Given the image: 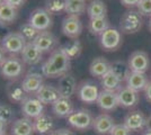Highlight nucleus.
<instances>
[{"instance_id": "obj_1", "label": "nucleus", "mask_w": 151, "mask_h": 135, "mask_svg": "<svg viewBox=\"0 0 151 135\" xmlns=\"http://www.w3.org/2000/svg\"><path fill=\"white\" fill-rule=\"evenodd\" d=\"M70 60L61 47L51 52L50 56L41 68L42 74L46 78L62 77L68 73L70 69Z\"/></svg>"}, {"instance_id": "obj_2", "label": "nucleus", "mask_w": 151, "mask_h": 135, "mask_svg": "<svg viewBox=\"0 0 151 135\" xmlns=\"http://www.w3.org/2000/svg\"><path fill=\"white\" fill-rule=\"evenodd\" d=\"M143 25V17L138 10L130 9L123 14L120 19V31L123 34H135Z\"/></svg>"}, {"instance_id": "obj_3", "label": "nucleus", "mask_w": 151, "mask_h": 135, "mask_svg": "<svg viewBox=\"0 0 151 135\" xmlns=\"http://www.w3.org/2000/svg\"><path fill=\"white\" fill-rule=\"evenodd\" d=\"M24 72V62L22 59H18L15 55L6 58L0 64V73L5 79L14 80L20 77Z\"/></svg>"}, {"instance_id": "obj_4", "label": "nucleus", "mask_w": 151, "mask_h": 135, "mask_svg": "<svg viewBox=\"0 0 151 135\" xmlns=\"http://www.w3.org/2000/svg\"><path fill=\"white\" fill-rule=\"evenodd\" d=\"M26 44L27 42L19 32L8 33L1 39V47L4 49L5 53H9L15 56L23 52Z\"/></svg>"}, {"instance_id": "obj_5", "label": "nucleus", "mask_w": 151, "mask_h": 135, "mask_svg": "<svg viewBox=\"0 0 151 135\" xmlns=\"http://www.w3.org/2000/svg\"><path fill=\"white\" fill-rule=\"evenodd\" d=\"M94 117L91 113L87 109H78L73 110L67 118V122L71 127L79 131H85L93 127Z\"/></svg>"}, {"instance_id": "obj_6", "label": "nucleus", "mask_w": 151, "mask_h": 135, "mask_svg": "<svg viewBox=\"0 0 151 135\" xmlns=\"http://www.w3.org/2000/svg\"><path fill=\"white\" fill-rule=\"evenodd\" d=\"M99 43L105 51H116L122 45V33L115 27H109L101 35H99Z\"/></svg>"}, {"instance_id": "obj_7", "label": "nucleus", "mask_w": 151, "mask_h": 135, "mask_svg": "<svg viewBox=\"0 0 151 135\" xmlns=\"http://www.w3.org/2000/svg\"><path fill=\"white\" fill-rule=\"evenodd\" d=\"M28 23L38 32L49 31L52 26V17L45 8H36L29 15Z\"/></svg>"}, {"instance_id": "obj_8", "label": "nucleus", "mask_w": 151, "mask_h": 135, "mask_svg": "<svg viewBox=\"0 0 151 135\" xmlns=\"http://www.w3.org/2000/svg\"><path fill=\"white\" fill-rule=\"evenodd\" d=\"M61 31L63 35L69 39H78L82 32V23L79 16L68 15L67 17H64L61 24Z\"/></svg>"}, {"instance_id": "obj_9", "label": "nucleus", "mask_w": 151, "mask_h": 135, "mask_svg": "<svg viewBox=\"0 0 151 135\" xmlns=\"http://www.w3.org/2000/svg\"><path fill=\"white\" fill-rule=\"evenodd\" d=\"M22 113L24 117L29 119H36L37 117L44 114V105L36 97H27L22 103Z\"/></svg>"}, {"instance_id": "obj_10", "label": "nucleus", "mask_w": 151, "mask_h": 135, "mask_svg": "<svg viewBox=\"0 0 151 135\" xmlns=\"http://www.w3.org/2000/svg\"><path fill=\"white\" fill-rule=\"evenodd\" d=\"M99 92L101 91L98 89V87L90 81H83L80 84H78L77 95H78V98L85 104L97 103Z\"/></svg>"}, {"instance_id": "obj_11", "label": "nucleus", "mask_w": 151, "mask_h": 135, "mask_svg": "<svg viewBox=\"0 0 151 135\" xmlns=\"http://www.w3.org/2000/svg\"><path fill=\"white\" fill-rule=\"evenodd\" d=\"M127 63L131 72L145 73L150 68V59L145 52L135 51L130 55Z\"/></svg>"}, {"instance_id": "obj_12", "label": "nucleus", "mask_w": 151, "mask_h": 135, "mask_svg": "<svg viewBox=\"0 0 151 135\" xmlns=\"http://www.w3.org/2000/svg\"><path fill=\"white\" fill-rule=\"evenodd\" d=\"M35 46H37L42 52H53L55 49H58V41L57 36L53 33L49 31H43V32H38L37 36L34 39L32 42Z\"/></svg>"}, {"instance_id": "obj_13", "label": "nucleus", "mask_w": 151, "mask_h": 135, "mask_svg": "<svg viewBox=\"0 0 151 135\" xmlns=\"http://www.w3.org/2000/svg\"><path fill=\"white\" fill-rule=\"evenodd\" d=\"M43 77L44 76L42 73L37 72H29L26 74L20 84L27 95H36V92L44 84Z\"/></svg>"}, {"instance_id": "obj_14", "label": "nucleus", "mask_w": 151, "mask_h": 135, "mask_svg": "<svg viewBox=\"0 0 151 135\" xmlns=\"http://www.w3.org/2000/svg\"><path fill=\"white\" fill-rule=\"evenodd\" d=\"M96 104L98 105V107L101 109L105 110V111L115 110L120 106L117 92L103 89L99 92V96H98V99H97V103Z\"/></svg>"}, {"instance_id": "obj_15", "label": "nucleus", "mask_w": 151, "mask_h": 135, "mask_svg": "<svg viewBox=\"0 0 151 135\" xmlns=\"http://www.w3.org/2000/svg\"><path fill=\"white\" fill-rule=\"evenodd\" d=\"M77 89H78V84H77L76 78L72 74L67 73L59 79L58 90H59L61 97L71 99V97L77 92Z\"/></svg>"}, {"instance_id": "obj_16", "label": "nucleus", "mask_w": 151, "mask_h": 135, "mask_svg": "<svg viewBox=\"0 0 151 135\" xmlns=\"http://www.w3.org/2000/svg\"><path fill=\"white\" fill-rule=\"evenodd\" d=\"M127 129L131 132L135 131H141L147 126L148 124V118L145 116V114L140 110H133L131 113H129L124 118V123Z\"/></svg>"}, {"instance_id": "obj_17", "label": "nucleus", "mask_w": 151, "mask_h": 135, "mask_svg": "<svg viewBox=\"0 0 151 135\" xmlns=\"http://www.w3.org/2000/svg\"><path fill=\"white\" fill-rule=\"evenodd\" d=\"M20 55H22V61L24 62V64L37 65L42 61L43 52L31 42V43H27L25 45V47H24L23 52L20 53Z\"/></svg>"}, {"instance_id": "obj_18", "label": "nucleus", "mask_w": 151, "mask_h": 135, "mask_svg": "<svg viewBox=\"0 0 151 135\" xmlns=\"http://www.w3.org/2000/svg\"><path fill=\"white\" fill-rule=\"evenodd\" d=\"M117 97H119V103L120 106L124 108H132L137 106L140 100V95L138 91L131 89L129 87H122L117 91Z\"/></svg>"}, {"instance_id": "obj_19", "label": "nucleus", "mask_w": 151, "mask_h": 135, "mask_svg": "<svg viewBox=\"0 0 151 135\" xmlns=\"http://www.w3.org/2000/svg\"><path fill=\"white\" fill-rule=\"evenodd\" d=\"M35 97L43 105H51V106L55 103L59 98H61L58 87H54L53 84H43L42 88L36 92Z\"/></svg>"}, {"instance_id": "obj_20", "label": "nucleus", "mask_w": 151, "mask_h": 135, "mask_svg": "<svg viewBox=\"0 0 151 135\" xmlns=\"http://www.w3.org/2000/svg\"><path fill=\"white\" fill-rule=\"evenodd\" d=\"M114 125H115V123H114L112 116L108 114H101V115L95 117L93 129L97 134L105 135L111 133Z\"/></svg>"}, {"instance_id": "obj_21", "label": "nucleus", "mask_w": 151, "mask_h": 135, "mask_svg": "<svg viewBox=\"0 0 151 135\" xmlns=\"http://www.w3.org/2000/svg\"><path fill=\"white\" fill-rule=\"evenodd\" d=\"M35 133L40 135H50L54 131V119L49 114H43L34 119Z\"/></svg>"}, {"instance_id": "obj_22", "label": "nucleus", "mask_w": 151, "mask_h": 135, "mask_svg": "<svg viewBox=\"0 0 151 135\" xmlns=\"http://www.w3.org/2000/svg\"><path fill=\"white\" fill-rule=\"evenodd\" d=\"M35 133L34 122L27 118L22 117L14 121L12 125V135H33Z\"/></svg>"}, {"instance_id": "obj_23", "label": "nucleus", "mask_w": 151, "mask_h": 135, "mask_svg": "<svg viewBox=\"0 0 151 135\" xmlns=\"http://www.w3.org/2000/svg\"><path fill=\"white\" fill-rule=\"evenodd\" d=\"M73 111V103L70 98L61 97L52 105V113L59 118H68Z\"/></svg>"}, {"instance_id": "obj_24", "label": "nucleus", "mask_w": 151, "mask_h": 135, "mask_svg": "<svg viewBox=\"0 0 151 135\" xmlns=\"http://www.w3.org/2000/svg\"><path fill=\"white\" fill-rule=\"evenodd\" d=\"M111 71V62L103 56L94 59L89 65V72L95 78H103Z\"/></svg>"}, {"instance_id": "obj_25", "label": "nucleus", "mask_w": 151, "mask_h": 135, "mask_svg": "<svg viewBox=\"0 0 151 135\" xmlns=\"http://www.w3.org/2000/svg\"><path fill=\"white\" fill-rule=\"evenodd\" d=\"M126 87L135 90V91H145L147 86L149 84V78L145 73H140V72H131L130 76L127 78Z\"/></svg>"}, {"instance_id": "obj_26", "label": "nucleus", "mask_w": 151, "mask_h": 135, "mask_svg": "<svg viewBox=\"0 0 151 135\" xmlns=\"http://www.w3.org/2000/svg\"><path fill=\"white\" fill-rule=\"evenodd\" d=\"M87 14H88L89 19L106 17L107 7L105 2L101 0H91L87 6Z\"/></svg>"}, {"instance_id": "obj_27", "label": "nucleus", "mask_w": 151, "mask_h": 135, "mask_svg": "<svg viewBox=\"0 0 151 135\" xmlns=\"http://www.w3.org/2000/svg\"><path fill=\"white\" fill-rule=\"evenodd\" d=\"M7 95H8V98L10 99V101L17 104H22L28 97V95L25 92V90L23 89L22 84H14V82L8 84Z\"/></svg>"}, {"instance_id": "obj_28", "label": "nucleus", "mask_w": 151, "mask_h": 135, "mask_svg": "<svg viewBox=\"0 0 151 135\" xmlns=\"http://www.w3.org/2000/svg\"><path fill=\"white\" fill-rule=\"evenodd\" d=\"M101 84L104 90L117 92L122 88V81L114 74L112 71L107 72L103 78H101Z\"/></svg>"}, {"instance_id": "obj_29", "label": "nucleus", "mask_w": 151, "mask_h": 135, "mask_svg": "<svg viewBox=\"0 0 151 135\" xmlns=\"http://www.w3.org/2000/svg\"><path fill=\"white\" fill-rule=\"evenodd\" d=\"M16 19H17V9L4 2L0 6V25H9Z\"/></svg>"}, {"instance_id": "obj_30", "label": "nucleus", "mask_w": 151, "mask_h": 135, "mask_svg": "<svg viewBox=\"0 0 151 135\" xmlns=\"http://www.w3.org/2000/svg\"><path fill=\"white\" fill-rule=\"evenodd\" d=\"M111 71L120 79L122 82L126 81L129 76H130V73H131L129 63L122 61V60H116V61H114L113 63H111Z\"/></svg>"}, {"instance_id": "obj_31", "label": "nucleus", "mask_w": 151, "mask_h": 135, "mask_svg": "<svg viewBox=\"0 0 151 135\" xmlns=\"http://www.w3.org/2000/svg\"><path fill=\"white\" fill-rule=\"evenodd\" d=\"M87 6L86 0H65L64 11L68 15L80 16L87 10Z\"/></svg>"}, {"instance_id": "obj_32", "label": "nucleus", "mask_w": 151, "mask_h": 135, "mask_svg": "<svg viewBox=\"0 0 151 135\" xmlns=\"http://www.w3.org/2000/svg\"><path fill=\"white\" fill-rule=\"evenodd\" d=\"M61 49L63 50V52L65 53V55L70 59V60H75L77 59L82 51V45L80 43V41L78 39H75L72 41H70L68 43L61 46Z\"/></svg>"}, {"instance_id": "obj_33", "label": "nucleus", "mask_w": 151, "mask_h": 135, "mask_svg": "<svg viewBox=\"0 0 151 135\" xmlns=\"http://www.w3.org/2000/svg\"><path fill=\"white\" fill-rule=\"evenodd\" d=\"M109 27H111L109 26V21H108L106 17L90 19L88 23L89 32L91 33V34H94V35H101Z\"/></svg>"}, {"instance_id": "obj_34", "label": "nucleus", "mask_w": 151, "mask_h": 135, "mask_svg": "<svg viewBox=\"0 0 151 135\" xmlns=\"http://www.w3.org/2000/svg\"><path fill=\"white\" fill-rule=\"evenodd\" d=\"M65 0H45V9L51 15H57L64 11Z\"/></svg>"}, {"instance_id": "obj_35", "label": "nucleus", "mask_w": 151, "mask_h": 135, "mask_svg": "<svg viewBox=\"0 0 151 135\" xmlns=\"http://www.w3.org/2000/svg\"><path fill=\"white\" fill-rule=\"evenodd\" d=\"M19 33L22 34V36L25 39V41L27 43H31V42H33L34 39L37 36L38 31L35 29V28L27 21V23L23 24V25L19 27Z\"/></svg>"}, {"instance_id": "obj_36", "label": "nucleus", "mask_w": 151, "mask_h": 135, "mask_svg": "<svg viewBox=\"0 0 151 135\" xmlns=\"http://www.w3.org/2000/svg\"><path fill=\"white\" fill-rule=\"evenodd\" d=\"M14 117H15V113H14L13 108L9 105L0 104V119L8 125V124L13 123Z\"/></svg>"}, {"instance_id": "obj_37", "label": "nucleus", "mask_w": 151, "mask_h": 135, "mask_svg": "<svg viewBox=\"0 0 151 135\" xmlns=\"http://www.w3.org/2000/svg\"><path fill=\"white\" fill-rule=\"evenodd\" d=\"M137 8L142 16L151 17V0H140Z\"/></svg>"}, {"instance_id": "obj_38", "label": "nucleus", "mask_w": 151, "mask_h": 135, "mask_svg": "<svg viewBox=\"0 0 151 135\" xmlns=\"http://www.w3.org/2000/svg\"><path fill=\"white\" fill-rule=\"evenodd\" d=\"M131 131L124 124H115L111 131L109 135H130Z\"/></svg>"}, {"instance_id": "obj_39", "label": "nucleus", "mask_w": 151, "mask_h": 135, "mask_svg": "<svg viewBox=\"0 0 151 135\" xmlns=\"http://www.w3.org/2000/svg\"><path fill=\"white\" fill-rule=\"evenodd\" d=\"M25 1L26 0H4V2H5V4L14 7V8H16V9L23 6V5L25 4Z\"/></svg>"}, {"instance_id": "obj_40", "label": "nucleus", "mask_w": 151, "mask_h": 135, "mask_svg": "<svg viewBox=\"0 0 151 135\" xmlns=\"http://www.w3.org/2000/svg\"><path fill=\"white\" fill-rule=\"evenodd\" d=\"M50 135H75L72 131H70L68 129H54Z\"/></svg>"}, {"instance_id": "obj_41", "label": "nucleus", "mask_w": 151, "mask_h": 135, "mask_svg": "<svg viewBox=\"0 0 151 135\" xmlns=\"http://www.w3.org/2000/svg\"><path fill=\"white\" fill-rule=\"evenodd\" d=\"M121 4L123 6L127 7V8H133V7H137L140 2V0H120Z\"/></svg>"}, {"instance_id": "obj_42", "label": "nucleus", "mask_w": 151, "mask_h": 135, "mask_svg": "<svg viewBox=\"0 0 151 135\" xmlns=\"http://www.w3.org/2000/svg\"><path fill=\"white\" fill-rule=\"evenodd\" d=\"M145 96L147 98V100L151 103V81L149 82V84L147 86V88L145 89Z\"/></svg>"}, {"instance_id": "obj_43", "label": "nucleus", "mask_w": 151, "mask_h": 135, "mask_svg": "<svg viewBox=\"0 0 151 135\" xmlns=\"http://www.w3.org/2000/svg\"><path fill=\"white\" fill-rule=\"evenodd\" d=\"M6 129H7V124L0 119V134L6 133Z\"/></svg>"}, {"instance_id": "obj_44", "label": "nucleus", "mask_w": 151, "mask_h": 135, "mask_svg": "<svg viewBox=\"0 0 151 135\" xmlns=\"http://www.w3.org/2000/svg\"><path fill=\"white\" fill-rule=\"evenodd\" d=\"M5 51H4V49L0 46V64L4 62V60H5Z\"/></svg>"}, {"instance_id": "obj_45", "label": "nucleus", "mask_w": 151, "mask_h": 135, "mask_svg": "<svg viewBox=\"0 0 151 135\" xmlns=\"http://www.w3.org/2000/svg\"><path fill=\"white\" fill-rule=\"evenodd\" d=\"M147 127H148V129H151V115L149 116V118H148V124H147Z\"/></svg>"}, {"instance_id": "obj_46", "label": "nucleus", "mask_w": 151, "mask_h": 135, "mask_svg": "<svg viewBox=\"0 0 151 135\" xmlns=\"http://www.w3.org/2000/svg\"><path fill=\"white\" fill-rule=\"evenodd\" d=\"M143 135H151V129H147V131L145 132Z\"/></svg>"}, {"instance_id": "obj_47", "label": "nucleus", "mask_w": 151, "mask_h": 135, "mask_svg": "<svg viewBox=\"0 0 151 135\" xmlns=\"http://www.w3.org/2000/svg\"><path fill=\"white\" fill-rule=\"evenodd\" d=\"M148 27H149V29H150V32H151V17H149V23H148Z\"/></svg>"}, {"instance_id": "obj_48", "label": "nucleus", "mask_w": 151, "mask_h": 135, "mask_svg": "<svg viewBox=\"0 0 151 135\" xmlns=\"http://www.w3.org/2000/svg\"><path fill=\"white\" fill-rule=\"evenodd\" d=\"M2 4H4V0H0V6H1Z\"/></svg>"}, {"instance_id": "obj_49", "label": "nucleus", "mask_w": 151, "mask_h": 135, "mask_svg": "<svg viewBox=\"0 0 151 135\" xmlns=\"http://www.w3.org/2000/svg\"><path fill=\"white\" fill-rule=\"evenodd\" d=\"M0 135H7L6 133H4V134H0Z\"/></svg>"}, {"instance_id": "obj_50", "label": "nucleus", "mask_w": 151, "mask_h": 135, "mask_svg": "<svg viewBox=\"0 0 151 135\" xmlns=\"http://www.w3.org/2000/svg\"><path fill=\"white\" fill-rule=\"evenodd\" d=\"M150 79H151V74H150Z\"/></svg>"}]
</instances>
